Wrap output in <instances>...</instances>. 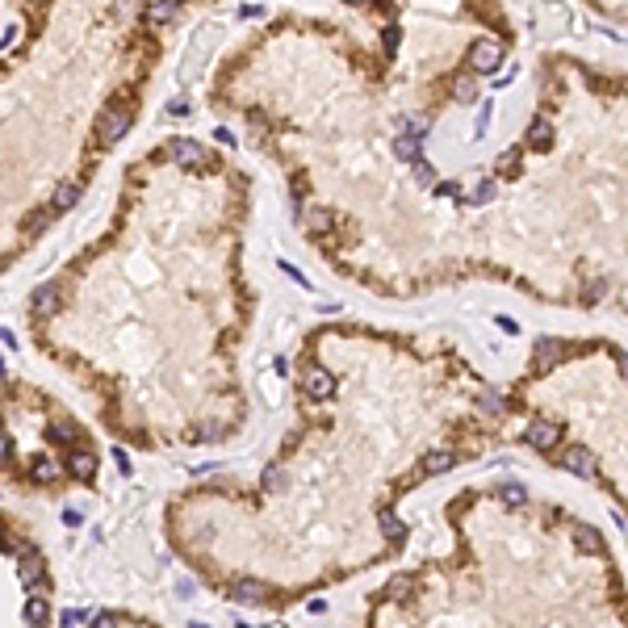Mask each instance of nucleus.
Returning <instances> with one entry per match:
<instances>
[{
  "label": "nucleus",
  "mask_w": 628,
  "mask_h": 628,
  "mask_svg": "<svg viewBox=\"0 0 628 628\" xmlns=\"http://www.w3.org/2000/svg\"><path fill=\"white\" fill-rule=\"evenodd\" d=\"M130 130V105H109L105 113H101V122H96V138H101V147H113L118 138Z\"/></svg>",
  "instance_id": "f257e3e1"
},
{
  "label": "nucleus",
  "mask_w": 628,
  "mask_h": 628,
  "mask_svg": "<svg viewBox=\"0 0 628 628\" xmlns=\"http://www.w3.org/2000/svg\"><path fill=\"white\" fill-rule=\"evenodd\" d=\"M469 67H473V72H482V76L498 72V67H503V46L490 43V38L473 43V50H469Z\"/></svg>",
  "instance_id": "f03ea898"
},
{
  "label": "nucleus",
  "mask_w": 628,
  "mask_h": 628,
  "mask_svg": "<svg viewBox=\"0 0 628 628\" xmlns=\"http://www.w3.org/2000/svg\"><path fill=\"white\" fill-rule=\"evenodd\" d=\"M17 578H21L26 590H46V566H43V557H38L34 549L17 561Z\"/></svg>",
  "instance_id": "7ed1b4c3"
},
{
  "label": "nucleus",
  "mask_w": 628,
  "mask_h": 628,
  "mask_svg": "<svg viewBox=\"0 0 628 628\" xmlns=\"http://www.w3.org/2000/svg\"><path fill=\"white\" fill-rule=\"evenodd\" d=\"M561 440V423H549V419H537L528 432H524V444H532L540 452H553V444Z\"/></svg>",
  "instance_id": "20e7f679"
},
{
  "label": "nucleus",
  "mask_w": 628,
  "mask_h": 628,
  "mask_svg": "<svg viewBox=\"0 0 628 628\" xmlns=\"http://www.w3.org/2000/svg\"><path fill=\"white\" fill-rule=\"evenodd\" d=\"M566 352H570V348H566V340H553V335H540V340H537V352H532V357H537V369H540V373H544V369H553V364H561V360H566Z\"/></svg>",
  "instance_id": "39448f33"
},
{
  "label": "nucleus",
  "mask_w": 628,
  "mask_h": 628,
  "mask_svg": "<svg viewBox=\"0 0 628 628\" xmlns=\"http://www.w3.org/2000/svg\"><path fill=\"white\" fill-rule=\"evenodd\" d=\"M302 390H306V398H314V403H327V398L335 394V377H331L327 369H310Z\"/></svg>",
  "instance_id": "423d86ee"
},
{
  "label": "nucleus",
  "mask_w": 628,
  "mask_h": 628,
  "mask_svg": "<svg viewBox=\"0 0 628 628\" xmlns=\"http://www.w3.org/2000/svg\"><path fill=\"white\" fill-rule=\"evenodd\" d=\"M168 151L176 155L180 164H189V168H210V159H206V151L193 142V138H172L168 142Z\"/></svg>",
  "instance_id": "0eeeda50"
},
{
  "label": "nucleus",
  "mask_w": 628,
  "mask_h": 628,
  "mask_svg": "<svg viewBox=\"0 0 628 628\" xmlns=\"http://www.w3.org/2000/svg\"><path fill=\"white\" fill-rule=\"evenodd\" d=\"M557 461H561L570 473H578V478H595V456H590V449H566Z\"/></svg>",
  "instance_id": "6e6552de"
},
{
  "label": "nucleus",
  "mask_w": 628,
  "mask_h": 628,
  "mask_svg": "<svg viewBox=\"0 0 628 628\" xmlns=\"http://www.w3.org/2000/svg\"><path fill=\"white\" fill-rule=\"evenodd\" d=\"M67 473H76V478H92L96 473V456H92V449H67Z\"/></svg>",
  "instance_id": "1a4fd4ad"
},
{
  "label": "nucleus",
  "mask_w": 628,
  "mask_h": 628,
  "mask_svg": "<svg viewBox=\"0 0 628 628\" xmlns=\"http://www.w3.org/2000/svg\"><path fill=\"white\" fill-rule=\"evenodd\" d=\"M381 537H386L390 549H403L406 544V524L394 515V511H381Z\"/></svg>",
  "instance_id": "9d476101"
},
{
  "label": "nucleus",
  "mask_w": 628,
  "mask_h": 628,
  "mask_svg": "<svg viewBox=\"0 0 628 628\" xmlns=\"http://www.w3.org/2000/svg\"><path fill=\"white\" fill-rule=\"evenodd\" d=\"M46 440H50V444H59V449H72V444L80 440V427H76V423H67V419H59V423H50V427H46Z\"/></svg>",
  "instance_id": "9b49d317"
},
{
  "label": "nucleus",
  "mask_w": 628,
  "mask_h": 628,
  "mask_svg": "<svg viewBox=\"0 0 628 628\" xmlns=\"http://www.w3.org/2000/svg\"><path fill=\"white\" fill-rule=\"evenodd\" d=\"M30 310L34 314H55L59 310V289H55V285H38V289H34V298H30Z\"/></svg>",
  "instance_id": "f8f14e48"
},
{
  "label": "nucleus",
  "mask_w": 628,
  "mask_h": 628,
  "mask_svg": "<svg viewBox=\"0 0 628 628\" xmlns=\"http://www.w3.org/2000/svg\"><path fill=\"white\" fill-rule=\"evenodd\" d=\"M230 599L235 603H264V586L256 583V578H239V583L230 586Z\"/></svg>",
  "instance_id": "ddd939ff"
},
{
  "label": "nucleus",
  "mask_w": 628,
  "mask_h": 628,
  "mask_svg": "<svg viewBox=\"0 0 628 628\" xmlns=\"http://www.w3.org/2000/svg\"><path fill=\"white\" fill-rule=\"evenodd\" d=\"M142 17H147V21H155V26H172V21L180 17V9L172 4V0H151Z\"/></svg>",
  "instance_id": "4468645a"
},
{
  "label": "nucleus",
  "mask_w": 628,
  "mask_h": 628,
  "mask_svg": "<svg viewBox=\"0 0 628 628\" xmlns=\"http://www.w3.org/2000/svg\"><path fill=\"white\" fill-rule=\"evenodd\" d=\"M452 461H456V456H452L449 449H436V452H427V456H423V465H419V473H427V478H436V473H444V469H452Z\"/></svg>",
  "instance_id": "2eb2a0df"
},
{
  "label": "nucleus",
  "mask_w": 628,
  "mask_h": 628,
  "mask_svg": "<svg viewBox=\"0 0 628 628\" xmlns=\"http://www.w3.org/2000/svg\"><path fill=\"white\" fill-rule=\"evenodd\" d=\"M76 201H80V189H76V184H59L55 197H50V214H63V210H72Z\"/></svg>",
  "instance_id": "dca6fc26"
},
{
  "label": "nucleus",
  "mask_w": 628,
  "mask_h": 628,
  "mask_svg": "<svg viewBox=\"0 0 628 628\" xmlns=\"http://www.w3.org/2000/svg\"><path fill=\"white\" fill-rule=\"evenodd\" d=\"M528 147L532 151H549L553 147V122H532L528 126Z\"/></svg>",
  "instance_id": "f3484780"
},
{
  "label": "nucleus",
  "mask_w": 628,
  "mask_h": 628,
  "mask_svg": "<svg viewBox=\"0 0 628 628\" xmlns=\"http://www.w3.org/2000/svg\"><path fill=\"white\" fill-rule=\"evenodd\" d=\"M30 478H34L38 486H55V482H59V465L46 461V456H38V461L30 465Z\"/></svg>",
  "instance_id": "a211bd4d"
},
{
  "label": "nucleus",
  "mask_w": 628,
  "mask_h": 628,
  "mask_svg": "<svg viewBox=\"0 0 628 628\" xmlns=\"http://www.w3.org/2000/svg\"><path fill=\"white\" fill-rule=\"evenodd\" d=\"M46 616H50V603H46V599H38V595L26 599V607H21V620H26V624H43Z\"/></svg>",
  "instance_id": "6ab92c4d"
},
{
  "label": "nucleus",
  "mask_w": 628,
  "mask_h": 628,
  "mask_svg": "<svg viewBox=\"0 0 628 628\" xmlns=\"http://www.w3.org/2000/svg\"><path fill=\"white\" fill-rule=\"evenodd\" d=\"M386 590H390V599H394V603H406V599H410V590H415V578H410V574H394V578L386 583Z\"/></svg>",
  "instance_id": "aec40b11"
},
{
  "label": "nucleus",
  "mask_w": 628,
  "mask_h": 628,
  "mask_svg": "<svg viewBox=\"0 0 628 628\" xmlns=\"http://www.w3.org/2000/svg\"><path fill=\"white\" fill-rule=\"evenodd\" d=\"M394 155L406 159V164H415V159H419V138L415 135H398L394 138Z\"/></svg>",
  "instance_id": "412c9836"
},
{
  "label": "nucleus",
  "mask_w": 628,
  "mask_h": 628,
  "mask_svg": "<svg viewBox=\"0 0 628 628\" xmlns=\"http://www.w3.org/2000/svg\"><path fill=\"white\" fill-rule=\"evenodd\" d=\"M452 89H456V101H461V105L478 101V84H473V76H456V84H452Z\"/></svg>",
  "instance_id": "4be33fe9"
},
{
  "label": "nucleus",
  "mask_w": 628,
  "mask_h": 628,
  "mask_svg": "<svg viewBox=\"0 0 628 628\" xmlns=\"http://www.w3.org/2000/svg\"><path fill=\"white\" fill-rule=\"evenodd\" d=\"M331 226H335V214L318 206V210H314V214H310V230H314V235H327Z\"/></svg>",
  "instance_id": "5701e85b"
},
{
  "label": "nucleus",
  "mask_w": 628,
  "mask_h": 628,
  "mask_svg": "<svg viewBox=\"0 0 628 628\" xmlns=\"http://www.w3.org/2000/svg\"><path fill=\"white\" fill-rule=\"evenodd\" d=\"M578 544H583L586 553H603V537H599V532H595V528H578Z\"/></svg>",
  "instance_id": "b1692460"
},
{
  "label": "nucleus",
  "mask_w": 628,
  "mask_h": 628,
  "mask_svg": "<svg viewBox=\"0 0 628 628\" xmlns=\"http://www.w3.org/2000/svg\"><path fill=\"white\" fill-rule=\"evenodd\" d=\"M285 482H289V478H285V469H281V465H269V469H264V490H285Z\"/></svg>",
  "instance_id": "393cba45"
},
{
  "label": "nucleus",
  "mask_w": 628,
  "mask_h": 628,
  "mask_svg": "<svg viewBox=\"0 0 628 628\" xmlns=\"http://www.w3.org/2000/svg\"><path fill=\"white\" fill-rule=\"evenodd\" d=\"M490 197H494V180H490V176L478 180V184H473V193H469V201H473V206H486Z\"/></svg>",
  "instance_id": "a878e982"
},
{
  "label": "nucleus",
  "mask_w": 628,
  "mask_h": 628,
  "mask_svg": "<svg viewBox=\"0 0 628 628\" xmlns=\"http://www.w3.org/2000/svg\"><path fill=\"white\" fill-rule=\"evenodd\" d=\"M503 503H507V507H524V503H528V490L511 482V486H503Z\"/></svg>",
  "instance_id": "bb28decb"
},
{
  "label": "nucleus",
  "mask_w": 628,
  "mask_h": 628,
  "mask_svg": "<svg viewBox=\"0 0 628 628\" xmlns=\"http://www.w3.org/2000/svg\"><path fill=\"white\" fill-rule=\"evenodd\" d=\"M89 620H92V612H84V607H67V612H63V624H67V628L89 624Z\"/></svg>",
  "instance_id": "cd10ccee"
},
{
  "label": "nucleus",
  "mask_w": 628,
  "mask_h": 628,
  "mask_svg": "<svg viewBox=\"0 0 628 628\" xmlns=\"http://www.w3.org/2000/svg\"><path fill=\"white\" fill-rule=\"evenodd\" d=\"M515 172H520L515 151H503V155H498V176H515Z\"/></svg>",
  "instance_id": "c85d7f7f"
},
{
  "label": "nucleus",
  "mask_w": 628,
  "mask_h": 628,
  "mask_svg": "<svg viewBox=\"0 0 628 628\" xmlns=\"http://www.w3.org/2000/svg\"><path fill=\"white\" fill-rule=\"evenodd\" d=\"M478 403H482V410H486V415H503V398H498L494 390H486V394H482Z\"/></svg>",
  "instance_id": "c756f323"
},
{
  "label": "nucleus",
  "mask_w": 628,
  "mask_h": 628,
  "mask_svg": "<svg viewBox=\"0 0 628 628\" xmlns=\"http://www.w3.org/2000/svg\"><path fill=\"white\" fill-rule=\"evenodd\" d=\"M398 126H403L406 135H415V138L427 135V122H419V118H398Z\"/></svg>",
  "instance_id": "7c9ffc66"
},
{
  "label": "nucleus",
  "mask_w": 628,
  "mask_h": 628,
  "mask_svg": "<svg viewBox=\"0 0 628 628\" xmlns=\"http://www.w3.org/2000/svg\"><path fill=\"white\" fill-rule=\"evenodd\" d=\"M415 180H419V184H436V172H432V164L415 159Z\"/></svg>",
  "instance_id": "2f4dec72"
},
{
  "label": "nucleus",
  "mask_w": 628,
  "mask_h": 628,
  "mask_svg": "<svg viewBox=\"0 0 628 628\" xmlns=\"http://www.w3.org/2000/svg\"><path fill=\"white\" fill-rule=\"evenodd\" d=\"M436 193H440V197H452V201H461V197H465L456 180H444V184H436Z\"/></svg>",
  "instance_id": "473e14b6"
},
{
  "label": "nucleus",
  "mask_w": 628,
  "mask_h": 628,
  "mask_svg": "<svg viewBox=\"0 0 628 628\" xmlns=\"http://www.w3.org/2000/svg\"><path fill=\"white\" fill-rule=\"evenodd\" d=\"M603 289H607V285H603V281H595V285H586V302H599V298H603Z\"/></svg>",
  "instance_id": "72a5a7b5"
},
{
  "label": "nucleus",
  "mask_w": 628,
  "mask_h": 628,
  "mask_svg": "<svg viewBox=\"0 0 628 628\" xmlns=\"http://www.w3.org/2000/svg\"><path fill=\"white\" fill-rule=\"evenodd\" d=\"M494 323H498V327H503V331H507V335H515V331H520V323H515V318H507V314H498V318H494Z\"/></svg>",
  "instance_id": "f704fd0d"
},
{
  "label": "nucleus",
  "mask_w": 628,
  "mask_h": 628,
  "mask_svg": "<svg viewBox=\"0 0 628 628\" xmlns=\"http://www.w3.org/2000/svg\"><path fill=\"white\" fill-rule=\"evenodd\" d=\"M398 38H403V34H398V26H390V30H386V50H394Z\"/></svg>",
  "instance_id": "c9c22d12"
},
{
  "label": "nucleus",
  "mask_w": 628,
  "mask_h": 628,
  "mask_svg": "<svg viewBox=\"0 0 628 628\" xmlns=\"http://www.w3.org/2000/svg\"><path fill=\"white\" fill-rule=\"evenodd\" d=\"M168 113H189V101L176 96V101H168Z\"/></svg>",
  "instance_id": "e433bc0d"
},
{
  "label": "nucleus",
  "mask_w": 628,
  "mask_h": 628,
  "mask_svg": "<svg viewBox=\"0 0 628 628\" xmlns=\"http://www.w3.org/2000/svg\"><path fill=\"white\" fill-rule=\"evenodd\" d=\"M620 377L628 381V357H624V352H620Z\"/></svg>",
  "instance_id": "4c0bfd02"
},
{
  "label": "nucleus",
  "mask_w": 628,
  "mask_h": 628,
  "mask_svg": "<svg viewBox=\"0 0 628 628\" xmlns=\"http://www.w3.org/2000/svg\"><path fill=\"white\" fill-rule=\"evenodd\" d=\"M377 4H390V0H377Z\"/></svg>",
  "instance_id": "58836bf2"
}]
</instances>
